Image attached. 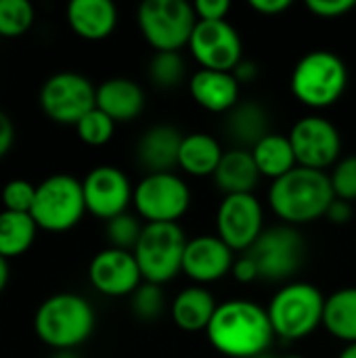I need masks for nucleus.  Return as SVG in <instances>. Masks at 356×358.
Here are the masks:
<instances>
[{
  "label": "nucleus",
  "instance_id": "393cba45",
  "mask_svg": "<svg viewBox=\"0 0 356 358\" xmlns=\"http://www.w3.org/2000/svg\"><path fill=\"white\" fill-rule=\"evenodd\" d=\"M225 149L220 141L206 132H191L183 136L178 151V168L195 178L214 176Z\"/></svg>",
  "mask_w": 356,
  "mask_h": 358
},
{
  "label": "nucleus",
  "instance_id": "dca6fc26",
  "mask_svg": "<svg viewBox=\"0 0 356 358\" xmlns=\"http://www.w3.org/2000/svg\"><path fill=\"white\" fill-rule=\"evenodd\" d=\"M88 281L107 298H130L143 283V275L132 252L105 248L90 260Z\"/></svg>",
  "mask_w": 356,
  "mask_h": 358
},
{
  "label": "nucleus",
  "instance_id": "ddd939ff",
  "mask_svg": "<svg viewBox=\"0 0 356 358\" xmlns=\"http://www.w3.org/2000/svg\"><path fill=\"white\" fill-rule=\"evenodd\" d=\"M287 136L294 147L296 162L302 168L327 172L342 159L340 130L327 117L306 115L292 126Z\"/></svg>",
  "mask_w": 356,
  "mask_h": 358
},
{
  "label": "nucleus",
  "instance_id": "f257e3e1",
  "mask_svg": "<svg viewBox=\"0 0 356 358\" xmlns=\"http://www.w3.org/2000/svg\"><path fill=\"white\" fill-rule=\"evenodd\" d=\"M206 336L216 352L229 358L260 357L275 342L266 308L243 298L220 302Z\"/></svg>",
  "mask_w": 356,
  "mask_h": 358
},
{
  "label": "nucleus",
  "instance_id": "ea45409f",
  "mask_svg": "<svg viewBox=\"0 0 356 358\" xmlns=\"http://www.w3.org/2000/svg\"><path fill=\"white\" fill-rule=\"evenodd\" d=\"M248 4H250L252 10H256L260 15H266V17L281 15L283 10H287L292 6L290 0H250Z\"/></svg>",
  "mask_w": 356,
  "mask_h": 358
},
{
  "label": "nucleus",
  "instance_id": "a18cd8bd",
  "mask_svg": "<svg viewBox=\"0 0 356 358\" xmlns=\"http://www.w3.org/2000/svg\"><path fill=\"white\" fill-rule=\"evenodd\" d=\"M338 358H356V344H346Z\"/></svg>",
  "mask_w": 356,
  "mask_h": 358
},
{
  "label": "nucleus",
  "instance_id": "a211bd4d",
  "mask_svg": "<svg viewBox=\"0 0 356 358\" xmlns=\"http://www.w3.org/2000/svg\"><path fill=\"white\" fill-rule=\"evenodd\" d=\"M241 84L233 71L197 69L189 78V92L193 101L210 113H229L239 103Z\"/></svg>",
  "mask_w": 356,
  "mask_h": 358
},
{
  "label": "nucleus",
  "instance_id": "2eb2a0df",
  "mask_svg": "<svg viewBox=\"0 0 356 358\" xmlns=\"http://www.w3.org/2000/svg\"><path fill=\"white\" fill-rule=\"evenodd\" d=\"M86 212L109 222L111 218L126 214L132 203L134 187L128 176L115 166H97L82 180Z\"/></svg>",
  "mask_w": 356,
  "mask_h": 358
},
{
  "label": "nucleus",
  "instance_id": "39448f33",
  "mask_svg": "<svg viewBox=\"0 0 356 358\" xmlns=\"http://www.w3.org/2000/svg\"><path fill=\"white\" fill-rule=\"evenodd\" d=\"M348 84L346 63L332 50L306 52L292 71V94L308 109H327L336 105Z\"/></svg>",
  "mask_w": 356,
  "mask_h": 358
},
{
  "label": "nucleus",
  "instance_id": "79ce46f5",
  "mask_svg": "<svg viewBox=\"0 0 356 358\" xmlns=\"http://www.w3.org/2000/svg\"><path fill=\"white\" fill-rule=\"evenodd\" d=\"M233 76L237 78V82L239 84H248V82H252V80H256V76H258V67H256V63H252V61H241L235 69H233Z\"/></svg>",
  "mask_w": 356,
  "mask_h": 358
},
{
  "label": "nucleus",
  "instance_id": "7ed1b4c3",
  "mask_svg": "<svg viewBox=\"0 0 356 358\" xmlns=\"http://www.w3.org/2000/svg\"><path fill=\"white\" fill-rule=\"evenodd\" d=\"M97 325L92 304L78 294H55L34 315V334L50 350H76L90 340Z\"/></svg>",
  "mask_w": 356,
  "mask_h": 358
},
{
  "label": "nucleus",
  "instance_id": "7c9ffc66",
  "mask_svg": "<svg viewBox=\"0 0 356 358\" xmlns=\"http://www.w3.org/2000/svg\"><path fill=\"white\" fill-rule=\"evenodd\" d=\"M164 308H166V298L162 285L143 281L136 287V292L130 296V310L143 323L157 321L164 315Z\"/></svg>",
  "mask_w": 356,
  "mask_h": 358
},
{
  "label": "nucleus",
  "instance_id": "49530a36",
  "mask_svg": "<svg viewBox=\"0 0 356 358\" xmlns=\"http://www.w3.org/2000/svg\"><path fill=\"white\" fill-rule=\"evenodd\" d=\"M256 358H275V357H271V352H264V355H260V357H256Z\"/></svg>",
  "mask_w": 356,
  "mask_h": 358
},
{
  "label": "nucleus",
  "instance_id": "a878e982",
  "mask_svg": "<svg viewBox=\"0 0 356 358\" xmlns=\"http://www.w3.org/2000/svg\"><path fill=\"white\" fill-rule=\"evenodd\" d=\"M250 151H252V157L256 162L260 176L269 178L271 182L283 178L294 168H298L296 153L287 134L271 132L260 143H256Z\"/></svg>",
  "mask_w": 356,
  "mask_h": 358
},
{
  "label": "nucleus",
  "instance_id": "aec40b11",
  "mask_svg": "<svg viewBox=\"0 0 356 358\" xmlns=\"http://www.w3.org/2000/svg\"><path fill=\"white\" fill-rule=\"evenodd\" d=\"M67 23L78 38L99 42L113 34L118 8L111 0H71L67 4Z\"/></svg>",
  "mask_w": 356,
  "mask_h": 358
},
{
  "label": "nucleus",
  "instance_id": "72a5a7b5",
  "mask_svg": "<svg viewBox=\"0 0 356 358\" xmlns=\"http://www.w3.org/2000/svg\"><path fill=\"white\" fill-rule=\"evenodd\" d=\"M36 199V185L25 178H10L0 191V201L8 212L29 214Z\"/></svg>",
  "mask_w": 356,
  "mask_h": 358
},
{
  "label": "nucleus",
  "instance_id": "a19ab883",
  "mask_svg": "<svg viewBox=\"0 0 356 358\" xmlns=\"http://www.w3.org/2000/svg\"><path fill=\"white\" fill-rule=\"evenodd\" d=\"M15 143V126H13V120L0 111V157H4L10 147Z\"/></svg>",
  "mask_w": 356,
  "mask_h": 358
},
{
  "label": "nucleus",
  "instance_id": "c756f323",
  "mask_svg": "<svg viewBox=\"0 0 356 358\" xmlns=\"http://www.w3.org/2000/svg\"><path fill=\"white\" fill-rule=\"evenodd\" d=\"M36 13L27 0H0V36L19 38L34 25Z\"/></svg>",
  "mask_w": 356,
  "mask_h": 358
},
{
  "label": "nucleus",
  "instance_id": "c03bdc74",
  "mask_svg": "<svg viewBox=\"0 0 356 358\" xmlns=\"http://www.w3.org/2000/svg\"><path fill=\"white\" fill-rule=\"evenodd\" d=\"M50 358H80L76 350H52Z\"/></svg>",
  "mask_w": 356,
  "mask_h": 358
},
{
  "label": "nucleus",
  "instance_id": "4c0bfd02",
  "mask_svg": "<svg viewBox=\"0 0 356 358\" xmlns=\"http://www.w3.org/2000/svg\"><path fill=\"white\" fill-rule=\"evenodd\" d=\"M231 275L239 281V283H254L260 281V271L254 262V258L250 254H239V258H235L233 271Z\"/></svg>",
  "mask_w": 356,
  "mask_h": 358
},
{
  "label": "nucleus",
  "instance_id": "f03ea898",
  "mask_svg": "<svg viewBox=\"0 0 356 358\" xmlns=\"http://www.w3.org/2000/svg\"><path fill=\"white\" fill-rule=\"evenodd\" d=\"M334 199L329 174L302 166L273 180L269 187V206L287 227H302L325 218Z\"/></svg>",
  "mask_w": 356,
  "mask_h": 358
},
{
  "label": "nucleus",
  "instance_id": "2f4dec72",
  "mask_svg": "<svg viewBox=\"0 0 356 358\" xmlns=\"http://www.w3.org/2000/svg\"><path fill=\"white\" fill-rule=\"evenodd\" d=\"M76 132H78V138L88 145V147H103L107 145L111 138H113V132H115V122L103 113L101 109H92L88 111L78 124H76Z\"/></svg>",
  "mask_w": 356,
  "mask_h": 358
},
{
  "label": "nucleus",
  "instance_id": "1a4fd4ad",
  "mask_svg": "<svg viewBox=\"0 0 356 358\" xmlns=\"http://www.w3.org/2000/svg\"><path fill=\"white\" fill-rule=\"evenodd\" d=\"M187 235L178 224H145L134 248L143 281L164 285L183 273Z\"/></svg>",
  "mask_w": 356,
  "mask_h": 358
},
{
  "label": "nucleus",
  "instance_id": "37998d69",
  "mask_svg": "<svg viewBox=\"0 0 356 358\" xmlns=\"http://www.w3.org/2000/svg\"><path fill=\"white\" fill-rule=\"evenodd\" d=\"M10 279V268H8V260L0 256V294L4 292V287L8 285Z\"/></svg>",
  "mask_w": 356,
  "mask_h": 358
},
{
  "label": "nucleus",
  "instance_id": "f3484780",
  "mask_svg": "<svg viewBox=\"0 0 356 358\" xmlns=\"http://www.w3.org/2000/svg\"><path fill=\"white\" fill-rule=\"evenodd\" d=\"M233 264L235 252L218 235H199L187 241L183 273L201 287L231 275Z\"/></svg>",
  "mask_w": 356,
  "mask_h": 358
},
{
  "label": "nucleus",
  "instance_id": "4be33fe9",
  "mask_svg": "<svg viewBox=\"0 0 356 358\" xmlns=\"http://www.w3.org/2000/svg\"><path fill=\"white\" fill-rule=\"evenodd\" d=\"M212 178L216 189L222 191L225 195H239V193H254L262 176L256 168L252 151L233 147L225 151Z\"/></svg>",
  "mask_w": 356,
  "mask_h": 358
},
{
  "label": "nucleus",
  "instance_id": "423d86ee",
  "mask_svg": "<svg viewBox=\"0 0 356 358\" xmlns=\"http://www.w3.org/2000/svg\"><path fill=\"white\" fill-rule=\"evenodd\" d=\"M136 23L155 52H180L189 46L197 15L185 0H145L136 10Z\"/></svg>",
  "mask_w": 356,
  "mask_h": 358
},
{
  "label": "nucleus",
  "instance_id": "f704fd0d",
  "mask_svg": "<svg viewBox=\"0 0 356 358\" xmlns=\"http://www.w3.org/2000/svg\"><path fill=\"white\" fill-rule=\"evenodd\" d=\"M329 182L334 189L336 199L356 201V155L342 157L332 170H329Z\"/></svg>",
  "mask_w": 356,
  "mask_h": 358
},
{
  "label": "nucleus",
  "instance_id": "c9c22d12",
  "mask_svg": "<svg viewBox=\"0 0 356 358\" xmlns=\"http://www.w3.org/2000/svg\"><path fill=\"white\" fill-rule=\"evenodd\" d=\"M306 8L323 19H336L356 8L355 0H308Z\"/></svg>",
  "mask_w": 356,
  "mask_h": 358
},
{
  "label": "nucleus",
  "instance_id": "20e7f679",
  "mask_svg": "<svg viewBox=\"0 0 356 358\" xmlns=\"http://www.w3.org/2000/svg\"><path fill=\"white\" fill-rule=\"evenodd\" d=\"M325 296L313 283L292 281L275 292L266 313L275 338L283 342H300L323 325Z\"/></svg>",
  "mask_w": 356,
  "mask_h": 358
},
{
  "label": "nucleus",
  "instance_id": "e433bc0d",
  "mask_svg": "<svg viewBox=\"0 0 356 358\" xmlns=\"http://www.w3.org/2000/svg\"><path fill=\"white\" fill-rule=\"evenodd\" d=\"M197 21H227L231 10L229 0H197L193 4Z\"/></svg>",
  "mask_w": 356,
  "mask_h": 358
},
{
  "label": "nucleus",
  "instance_id": "5701e85b",
  "mask_svg": "<svg viewBox=\"0 0 356 358\" xmlns=\"http://www.w3.org/2000/svg\"><path fill=\"white\" fill-rule=\"evenodd\" d=\"M216 308L218 304L206 287L191 285L176 294L170 306V315L178 329L187 334H197L208 329Z\"/></svg>",
  "mask_w": 356,
  "mask_h": 358
},
{
  "label": "nucleus",
  "instance_id": "0eeeda50",
  "mask_svg": "<svg viewBox=\"0 0 356 358\" xmlns=\"http://www.w3.org/2000/svg\"><path fill=\"white\" fill-rule=\"evenodd\" d=\"M132 206L145 224H178L191 208V189L176 172L145 174L134 187Z\"/></svg>",
  "mask_w": 356,
  "mask_h": 358
},
{
  "label": "nucleus",
  "instance_id": "9b49d317",
  "mask_svg": "<svg viewBox=\"0 0 356 358\" xmlns=\"http://www.w3.org/2000/svg\"><path fill=\"white\" fill-rule=\"evenodd\" d=\"M40 107L52 122L76 126L97 107V88L82 73L59 71L42 84Z\"/></svg>",
  "mask_w": 356,
  "mask_h": 358
},
{
  "label": "nucleus",
  "instance_id": "6ab92c4d",
  "mask_svg": "<svg viewBox=\"0 0 356 358\" xmlns=\"http://www.w3.org/2000/svg\"><path fill=\"white\" fill-rule=\"evenodd\" d=\"M183 136L185 134L170 124H155L145 130L136 145V159L147 170V174L174 172V168H178Z\"/></svg>",
  "mask_w": 356,
  "mask_h": 358
},
{
  "label": "nucleus",
  "instance_id": "473e14b6",
  "mask_svg": "<svg viewBox=\"0 0 356 358\" xmlns=\"http://www.w3.org/2000/svg\"><path fill=\"white\" fill-rule=\"evenodd\" d=\"M143 227L145 224L141 222V218L130 214V212L111 218L107 222V241L111 243L109 248L134 252V248H136V243L141 239Z\"/></svg>",
  "mask_w": 356,
  "mask_h": 358
},
{
  "label": "nucleus",
  "instance_id": "de8ad7c7",
  "mask_svg": "<svg viewBox=\"0 0 356 358\" xmlns=\"http://www.w3.org/2000/svg\"><path fill=\"white\" fill-rule=\"evenodd\" d=\"M283 358H304V357H296V355H292V357H283Z\"/></svg>",
  "mask_w": 356,
  "mask_h": 358
},
{
  "label": "nucleus",
  "instance_id": "cd10ccee",
  "mask_svg": "<svg viewBox=\"0 0 356 358\" xmlns=\"http://www.w3.org/2000/svg\"><path fill=\"white\" fill-rule=\"evenodd\" d=\"M38 224L31 214L0 212V256L10 260L23 256L36 241Z\"/></svg>",
  "mask_w": 356,
  "mask_h": 358
},
{
  "label": "nucleus",
  "instance_id": "b1692460",
  "mask_svg": "<svg viewBox=\"0 0 356 358\" xmlns=\"http://www.w3.org/2000/svg\"><path fill=\"white\" fill-rule=\"evenodd\" d=\"M271 132V117L256 101H239L227 113V134L239 149L250 151Z\"/></svg>",
  "mask_w": 356,
  "mask_h": 358
},
{
  "label": "nucleus",
  "instance_id": "412c9836",
  "mask_svg": "<svg viewBox=\"0 0 356 358\" xmlns=\"http://www.w3.org/2000/svg\"><path fill=\"white\" fill-rule=\"evenodd\" d=\"M145 107L143 88L128 78H109L97 86V109L107 113L115 124L132 122Z\"/></svg>",
  "mask_w": 356,
  "mask_h": 358
},
{
  "label": "nucleus",
  "instance_id": "9d476101",
  "mask_svg": "<svg viewBox=\"0 0 356 358\" xmlns=\"http://www.w3.org/2000/svg\"><path fill=\"white\" fill-rule=\"evenodd\" d=\"M306 243L296 227L279 224L264 229L250 254L260 271V281L281 283L292 279L304 262Z\"/></svg>",
  "mask_w": 356,
  "mask_h": 358
},
{
  "label": "nucleus",
  "instance_id": "6e6552de",
  "mask_svg": "<svg viewBox=\"0 0 356 358\" xmlns=\"http://www.w3.org/2000/svg\"><path fill=\"white\" fill-rule=\"evenodd\" d=\"M31 218L38 229L48 233H65L73 229L86 214L82 180L69 174H52L36 185Z\"/></svg>",
  "mask_w": 356,
  "mask_h": 358
},
{
  "label": "nucleus",
  "instance_id": "c85d7f7f",
  "mask_svg": "<svg viewBox=\"0 0 356 358\" xmlns=\"http://www.w3.org/2000/svg\"><path fill=\"white\" fill-rule=\"evenodd\" d=\"M187 78V63L180 52H155L149 61V80L164 90L176 88Z\"/></svg>",
  "mask_w": 356,
  "mask_h": 358
},
{
  "label": "nucleus",
  "instance_id": "f8f14e48",
  "mask_svg": "<svg viewBox=\"0 0 356 358\" xmlns=\"http://www.w3.org/2000/svg\"><path fill=\"white\" fill-rule=\"evenodd\" d=\"M264 233V208L254 193L225 195L216 210V235L235 252L245 254Z\"/></svg>",
  "mask_w": 356,
  "mask_h": 358
},
{
  "label": "nucleus",
  "instance_id": "bb28decb",
  "mask_svg": "<svg viewBox=\"0 0 356 358\" xmlns=\"http://www.w3.org/2000/svg\"><path fill=\"white\" fill-rule=\"evenodd\" d=\"M323 327L332 338L356 344V287L338 289L325 298Z\"/></svg>",
  "mask_w": 356,
  "mask_h": 358
},
{
  "label": "nucleus",
  "instance_id": "4468645a",
  "mask_svg": "<svg viewBox=\"0 0 356 358\" xmlns=\"http://www.w3.org/2000/svg\"><path fill=\"white\" fill-rule=\"evenodd\" d=\"M189 50L199 69L233 71L243 61L241 36L229 21H197Z\"/></svg>",
  "mask_w": 356,
  "mask_h": 358
},
{
  "label": "nucleus",
  "instance_id": "58836bf2",
  "mask_svg": "<svg viewBox=\"0 0 356 358\" xmlns=\"http://www.w3.org/2000/svg\"><path fill=\"white\" fill-rule=\"evenodd\" d=\"M325 218L332 222V224H348L353 220V203L348 201H342V199H334Z\"/></svg>",
  "mask_w": 356,
  "mask_h": 358
}]
</instances>
